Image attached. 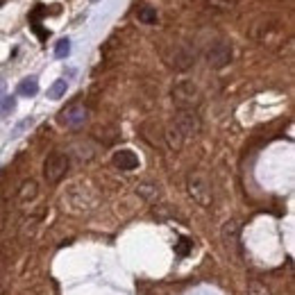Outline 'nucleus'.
I'll list each match as a JSON object with an SVG mask.
<instances>
[{
	"label": "nucleus",
	"instance_id": "dca6fc26",
	"mask_svg": "<svg viewBox=\"0 0 295 295\" xmlns=\"http://www.w3.org/2000/svg\"><path fill=\"white\" fill-rule=\"evenodd\" d=\"M248 295H270V290H268L261 281H250L248 284Z\"/></svg>",
	"mask_w": 295,
	"mask_h": 295
},
{
	"label": "nucleus",
	"instance_id": "ddd939ff",
	"mask_svg": "<svg viewBox=\"0 0 295 295\" xmlns=\"http://www.w3.org/2000/svg\"><path fill=\"white\" fill-rule=\"evenodd\" d=\"M71 54V41L68 39H59L57 45H54V57L57 59H64Z\"/></svg>",
	"mask_w": 295,
	"mask_h": 295
},
{
	"label": "nucleus",
	"instance_id": "9b49d317",
	"mask_svg": "<svg viewBox=\"0 0 295 295\" xmlns=\"http://www.w3.org/2000/svg\"><path fill=\"white\" fill-rule=\"evenodd\" d=\"M66 89H68L66 80H57V82H52V86H50V89H48V98L59 100L64 93H66Z\"/></svg>",
	"mask_w": 295,
	"mask_h": 295
},
{
	"label": "nucleus",
	"instance_id": "1a4fd4ad",
	"mask_svg": "<svg viewBox=\"0 0 295 295\" xmlns=\"http://www.w3.org/2000/svg\"><path fill=\"white\" fill-rule=\"evenodd\" d=\"M18 93H21L23 98H34V95L39 93V80H36L34 75L25 77V80L18 84Z\"/></svg>",
	"mask_w": 295,
	"mask_h": 295
},
{
	"label": "nucleus",
	"instance_id": "0eeeda50",
	"mask_svg": "<svg viewBox=\"0 0 295 295\" xmlns=\"http://www.w3.org/2000/svg\"><path fill=\"white\" fill-rule=\"evenodd\" d=\"M111 161L121 170H134V168H139V157L132 150H118V152H113Z\"/></svg>",
	"mask_w": 295,
	"mask_h": 295
},
{
	"label": "nucleus",
	"instance_id": "4468645a",
	"mask_svg": "<svg viewBox=\"0 0 295 295\" xmlns=\"http://www.w3.org/2000/svg\"><path fill=\"white\" fill-rule=\"evenodd\" d=\"M166 136H168V143H170V148H175V150L182 148V139H184V136L177 132V127H170V130L166 132Z\"/></svg>",
	"mask_w": 295,
	"mask_h": 295
},
{
	"label": "nucleus",
	"instance_id": "20e7f679",
	"mask_svg": "<svg viewBox=\"0 0 295 295\" xmlns=\"http://www.w3.org/2000/svg\"><path fill=\"white\" fill-rule=\"evenodd\" d=\"M175 127H177V132H180L182 136L198 134V130H200L198 113H195L193 109H180V113H177V118H175Z\"/></svg>",
	"mask_w": 295,
	"mask_h": 295
},
{
	"label": "nucleus",
	"instance_id": "6ab92c4d",
	"mask_svg": "<svg viewBox=\"0 0 295 295\" xmlns=\"http://www.w3.org/2000/svg\"><path fill=\"white\" fill-rule=\"evenodd\" d=\"M3 95H5V80L0 77V100H3Z\"/></svg>",
	"mask_w": 295,
	"mask_h": 295
},
{
	"label": "nucleus",
	"instance_id": "f03ea898",
	"mask_svg": "<svg viewBox=\"0 0 295 295\" xmlns=\"http://www.w3.org/2000/svg\"><path fill=\"white\" fill-rule=\"evenodd\" d=\"M68 170V157L64 152H50L43 163V177L50 184H57Z\"/></svg>",
	"mask_w": 295,
	"mask_h": 295
},
{
	"label": "nucleus",
	"instance_id": "aec40b11",
	"mask_svg": "<svg viewBox=\"0 0 295 295\" xmlns=\"http://www.w3.org/2000/svg\"><path fill=\"white\" fill-rule=\"evenodd\" d=\"M0 268H3V252H0Z\"/></svg>",
	"mask_w": 295,
	"mask_h": 295
},
{
	"label": "nucleus",
	"instance_id": "7ed1b4c3",
	"mask_svg": "<svg viewBox=\"0 0 295 295\" xmlns=\"http://www.w3.org/2000/svg\"><path fill=\"white\" fill-rule=\"evenodd\" d=\"M172 100L180 109H193L200 102V91L193 82H180L172 89Z\"/></svg>",
	"mask_w": 295,
	"mask_h": 295
},
{
	"label": "nucleus",
	"instance_id": "a211bd4d",
	"mask_svg": "<svg viewBox=\"0 0 295 295\" xmlns=\"http://www.w3.org/2000/svg\"><path fill=\"white\" fill-rule=\"evenodd\" d=\"M136 193L143 195V198H148V200L159 198V191L154 189V186H139V189H136Z\"/></svg>",
	"mask_w": 295,
	"mask_h": 295
},
{
	"label": "nucleus",
	"instance_id": "39448f33",
	"mask_svg": "<svg viewBox=\"0 0 295 295\" xmlns=\"http://www.w3.org/2000/svg\"><path fill=\"white\" fill-rule=\"evenodd\" d=\"M207 62H209V66H211V68L227 66V64L231 62V45L225 43V41L213 43L211 48H209V52H207Z\"/></svg>",
	"mask_w": 295,
	"mask_h": 295
},
{
	"label": "nucleus",
	"instance_id": "6e6552de",
	"mask_svg": "<svg viewBox=\"0 0 295 295\" xmlns=\"http://www.w3.org/2000/svg\"><path fill=\"white\" fill-rule=\"evenodd\" d=\"M222 241H225L227 250H239V222L229 220L222 227Z\"/></svg>",
	"mask_w": 295,
	"mask_h": 295
},
{
	"label": "nucleus",
	"instance_id": "f257e3e1",
	"mask_svg": "<svg viewBox=\"0 0 295 295\" xmlns=\"http://www.w3.org/2000/svg\"><path fill=\"white\" fill-rule=\"evenodd\" d=\"M186 189H189V195L193 198V202H198L200 207H209L213 202L211 184L207 182V177L202 172H191L189 180H186Z\"/></svg>",
	"mask_w": 295,
	"mask_h": 295
},
{
	"label": "nucleus",
	"instance_id": "f8f14e48",
	"mask_svg": "<svg viewBox=\"0 0 295 295\" xmlns=\"http://www.w3.org/2000/svg\"><path fill=\"white\" fill-rule=\"evenodd\" d=\"M14 109H16V98L14 95H3V100H0V116H9Z\"/></svg>",
	"mask_w": 295,
	"mask_h": 295
},
{
	"label": "nucleus",
	"instance_id": "423d86ee",
	"mask_svg": "<svg viewBox=\"0 0 295 295\" xmlns=\"http://www.w3.org/2000/svg\"><path fill=\"white\" fill-rule=\"evenodd\" d=\"M86 118H89V111H86V107H82V104H73L66 111H62V123L68 130H80L86 123Z\"/></svg>",
	"mask_w": 295,
	"mask_h": 295
},
{
	"label": "nucleus",
	"instance_id": "9d476101",
	"mask_svg": "<svg viewBox=\"0 0 295 295\" xmlns=\"http://www.w3.org/2000/svg\"><path fill=\"white\" fill-rule=\"evenodd\" d=\"M193 59H195L193 52H189L186 48H180V52H177V57H175V62H172V66H175L177 71H184V68L191 66V62H193Z\"/></svg>",
	"mask_w": 295,
	"mask_h": 295
},
{
	"label": "nucleus",
	"instance_id": "f3484780",
	"mask_svg": "<svg viewBox=\"0 0 295 295\" xmlns=\"http://www.w3.org/2000/svg\"><path fill=\"white\" fill-rule=\"evenodd\" d=\"M191 248H193V241L186 239V236H182L180 243H177V254H180V257H186V254L191 252Z\"/></svg>",
	"mask_w": 295,
	"mask_h": 295
},
{
	"label": "nucleus",
	"instance_id": "412c9836",
	"mask_svg": "<svg viewBox=\"0 0 295 295\" xmlns=\"http://www.w3.org/2000/svg\"><path fill=\"white\" fill-rule=\"evenodd\" d=\"M91 3H98V0H91Z\"/></svg>",
	"mask_w": 295,
	"mask_h": 295
},
{
	"label": "nucleus",
	"instance_id": "2eb2a0df",
	"mask_svg": "<svg viewBox=\"0 0 295 295\" xmlns=\"http://www.w3.org/2000/svg\"><path fill=\"white\" fill-rule=\"evenodd\" d=\"M139 21H141V23H157V9L143 7V9L139 12Z\"/></svg>",
	"mask_w": 295,
	"mask_h": 295
}]
</instances>
